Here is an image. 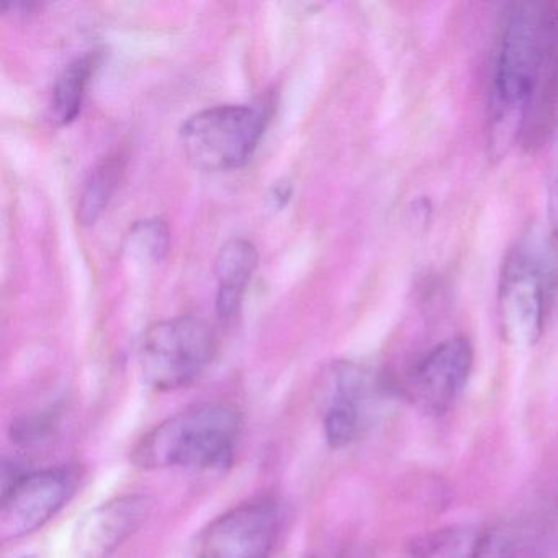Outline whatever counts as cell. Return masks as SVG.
<instances>
[{
    "label": "cell",
    "mask_w": 558,
    "mask_h": 558,
    "mask_svg": "<svg viewBox=\"0 0 558 558\" xmlns=\"http://www.w3.org/2000/svg\"><path fill=\"white\" fill-rule=\"evenodd\" d=\"M558 117V2H547L545 48L541 71L522 122L521 142L527 151L544 145Z\"/></svg>",
    "instance_id": "obj_10"
},
{
    "label": "cell",
    "mask_w": 558,
    "mask_h": 558,
    "mask_svg": "<svg viewBox=\"0 0 558 558\" xmlns=\"http://www.w3.org/2000/svg\"><path fill=\"white\" fill-rule=\"evenodd\" d=\"M125 156L122 153L100 159L84 182L77 204V221L84 227L96 223L112 201L125 172Z\"/></svg>",
    "instance_id": "obj_14"
},
{
    "label": "cell",
    "mask_w": 558,
    "mask_h": 558,
    "mask_svg": "<svg viewBox=\"0 0 558 558\" xmlns=\"http://www.w3.org/2000/svg\"><path fill=\"white\" fill-rule=\"evenodd\" d=\"M557 282L551 241L544 231L532 228L509 251L499 279V325L509 344L531 348L541 339Z\"/></svg>",
    "instance_id": "obj_3"
},
{
    "label": "cell",
    "mask_w": 558,
    "mask_h": 558,
    "mask_svg": "<svg viewBox=\"0 0 558 558\" xmlns=\"http://www.w3.org/2000/svg\"><path fill=\"white\" fill-rule=\"evenodd\" d=\"M76 482V473L66 469L22 475L14 485L2 492V541H15L44 527L70 501Z\"/></svg>",
    "instance_id": "obj_7"
},
{
    "label": "cell",
    "mask_w": 558,
    "mask_h": 558,
    "mask_svg": "<svg viewBox=\"0 0 558 558\" xmlns=\"http://www.w3.org/2000/svg\"><path fill=\"white\" fill-rule=\"evenodd\" d=\"M472 367L473 349L469 339L462 336L446 339L408 372L404 381L407 397L423 413L440 416L462 393Z\"/></svg>",
    "instance_id": "obj_8"
},
{
    "label": "cell",
    "mask_w": 558,
    "mask_h": 558,
    "mask_svg": "<svg viewBox=\"0 0 558 558\" xmlns=\"http://www.w3.org/2000/svg\"><path fill=\"white\" fill-rule=\"evenodd\" d=\"M547 2L509 5L499 28L489 87V120L496 146L521 138L545 48Z\"/></svg>",
    "instance_id": "obj_1"
},
{
    "label": "cell",
    "mask_w": 558,
    "mask_h": 558,
    "mask_svg": "<svg viewBox=\"0 0 558 558\" xmlns=\"http://www.w3.org/2000/svg\"><path fill=\"white\" fill-rule=\"evenodd\" d=\"M486 531L450 525L417 535L408 544L411 558H480Z\"/></svg>",
    "instance_id": "obj_13"
},
{
    "label": "cell",
    "mask_w": 558,
    "mask_h": 558,
    "mask_svg": "<svg viewBox=\"0 0 558 558\" xmlns=\"http://www.w3.org/2000/svg\"><path fill=\"white\" fill-rule=\"evenodd\" d=\"M96 68V54L74 58L58 76L53 87V113L58 122L68 125L80 117L87 84Z\"/></svg>",
    "instance_id": "obj_15"
},
{
    "label": "cell",
    "mask_w": 558,
    "mask_h": 558,
    "mask_svg": "<svg viewBox=\"0 0 558 558\" xmlns=\"http://www.w3.org/2000/svg\"><path fill=\"white\" fill-rule=\"evenodd\" d=\"M259 263V254L251 241H228L221 246L215 260V276H217V313L223 323L233 322L241 310L244 292L253 279Z\"/></svg>",
    "instance_id": "obj_12"
},
{
    "label": "cell",
    "mask_w": 558,
    "mask_h": 558,
    "mask_svg": "<svg viewBox=\"0 0 558 558\" xmlns=\"http://www.w3.org/2000/svg\"><path fill=\"white\" fill-rule=\"evenodd\" d=\"M130 243L136 250L145 251L153 260L162 259L169 244L168 225L161 220H146L136 223L130 234Z\"/></svg>",
    "instance_id": "obj_16"
},
{
    "label": "cell",
    "mask_w": 558,
    "mask_h": 558,
    "mask_svg": "<svg viewBox=\"0 0 558 558\" xmlns=\"http://www.w3.org/2000/svg\"><path fill=\"white\" fill-rule=\"evenodd\" d=\"M372 377L357 365L342 364L335 372V395L325 416L326 440L342 449L357 439L362 427V407L371 393Z\"/></svg>",
    "instance_id": "obj_11"
},
{
    "label": "cell",
    "mask_w": 558,
    "mask_h": 558,
    "mask_svg": "<svg viewBox=\"0 0 558 558\" xmlns=\"http://www.w3.org/2000/svg\"><path fill=\"white\" fill-rule=\"evenodd\" d=\"M215 351L217 338L204 319L178 316L146 329L140 342V368L155 390H178L194 384L207 371Z\"/></svg>",
    "instance_id": "obj_5"
},
{
    "label": "cell",
    "mask_w": 558,
    "mask_h": 558,
    "mask_svg": "<svg viewBox=\"0 0 558 558\" xmlns=\"http://www.w3.org/2000/svg\"><path fill=\"white\" fill-rule=\"evenodd\" d=\"M290 195H292V187H290V185L277 184L276 187L272 189L270 201L274 202V207L282 208L283 205L290 201Z\"/></svg>",
    "instance_id": "obj_17"
},
{
    "label": "cell",
    "mask_w": 558,
    "mask_h": 558,
    "mask_svg": "<svg viewBox=\"0 0 558 558\" xmlns=\"http://www.w3.org/2000/svg\"><path fill=\"white\" fill-rule=\"evenodd\" d=\"M241 426V414L234 408L201 404L153 427L136 444L132 460L146 470L221 469L233 459Z\"/></svg>",
    "instance_id": "obj_2"
},
{
    "label": "cell",
    "mask_w": 558,
    "mask_h": 558,
    "mask_svg": "<svg viewBox=\"0 0 558 558\" xmlns=\"http://www.w3.org/2000/svg\"><path fill=\"white\" fill-rule=\"evenodd\" d=\"M151 511L146 496H120L84 515L76 531V547L86 558H107L129 541Z\"/></svg>",
    "instance_id": "obj_9"
},
{
    "label": "cell",
    "mask_w": 558,
    "mask_h": 558,
    "mask_svg": "<svg viewBox=\"0 0 558 558\" xmlns=\"http://www.w3.org/2000/svg\"><path fill=\"white\" fill-rule=\"evenodd\" d=\"M279 525V506L272 499L244 502L202 531L195 558H269Z\"/></svg>",
    "instance_id": "obj_6"
},
{
    "label": "cell",
    "mask_w": 558,
    "mask_h": 558,
    "mask_svg": "<svg viewBox=\"0 0 558 558\" xmlns=\"http://www.w3.org/2000/svg\"><path fill=\"white\" fill-rule=\"evenodd\" d=\"M269 120L270 107L266 102L210 107L189 117L179 135L194 168L231 171L253 158Z\"/></svg>",
    "instance_id": "obj_4"
},
{
    "label": "cell",
    "mask_w": 558,
    "mask_h": 558,
    "mask_svg": "<svg viewBox=\"0 0 558 558\" xmlns=\"http://www.w3.org/2000/svg\"><path fill=\"white\" fill-rule=\"evenodd\" d=\"M24 558H35V557H24Z\"/></svg>",
    "instance_id": "obj_18"
}]
</instances>
